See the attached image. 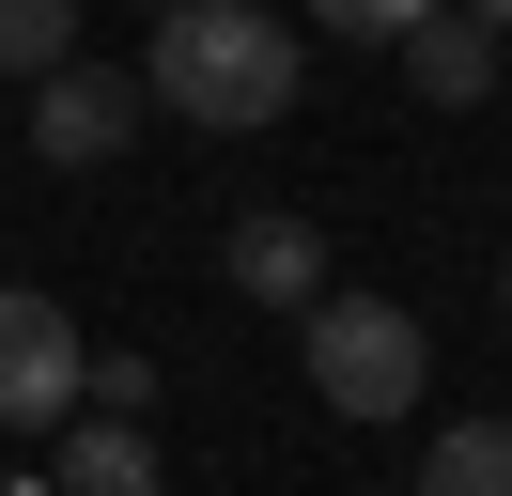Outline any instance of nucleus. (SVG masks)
Here are the masks:
<instances>
[{"mask_svg":"<svg viewBox=\"0 0 512 496\" xmlns=\"http://www.w3.org/2000/svg\"><path fill=\"white\" fill-rule=\"evenodd\" d=\"M140 93H156L171 124H233V140H249V124L295 109V31L264 16V0H171Z\"/></svg>","mask_w":512,"mask_h":496,"instance_id":"nucleus-1","label":"nucleus"},{"mask_svg":"<svg viewBox=\"0 0 512 496\" xmlns=\"http://www.w3.org/2000/svg\"><path fill=\"white\" fill-rule=\"evenodd\" d=\"M419 372H435L419 310H388V295H311V388H326V419H357V434L404 419Z\"/></svg>","mask_w":512,"mask_h":496,"instance_id":"nucleus-2","label":"nucleus"},{"mask_svg":"<svg viewBox=\"0 0 512 496\" xmlns=\"http://www.w3.org/2000/svg\"><path fill=\"white\" fill-rule=\"evenodd\" d=\"M94 403V341L63 295H0V434H63Z\"/></svg>","mask_w":512,"mask_h":496,"instance_id":"nucleus-3","label":"nucleus"},{"mask_svg":"<svg viewBox=\"0 0 512 496\" xmlns=\"http://www.w3.org/2000/svg\"><path fill=\"white\" fill-rule=\"evenodd\" d=\"M125 140H140V78H109V62H63L32 93V155L47 171H109Z\"/></svg>","mask_w":512,"mask_h":496,"instance_id":"nucleus-4","label":"nucleus"},{"mask_svg":"<svg viewBox=\"0 0 512 496\" xmlns=\"http://www.w3.org/2000/svg\"><path fill=\"white\" fill-rule=\"evenodd\" d=\"M218 264H233V295H264V310H311V295H326V233H311V217H280V202L233 217Z\"/></svg>","mask_w":512,"mask_h":496,"instance_id":"nucleus-5","label":"nucleus"},{"mask_svg":"<svg viewBox=\"0 0 512 496\" xmlns=\"http://www.w3.org/2000/svg\"><path fill=\"white\" fill-rule=\"evenodd\" d=\"M47 496H156V450H140V419H63V465H47Z\"/></svg>","mask_w":512,"mask_h":496,"instance_id":"nucleus-6","label":"nucleus"},{"mask_svg":"<svg viewBox=\"0 0 512 496\" xmlns=\"http://www.w3.org/2000/svg\"><path fill=\"white\" fill-rule=\"evenodd\" d=\"M404 78L435 93V109H481V93H497V31H481L466 0H450V16L419 31V47H404Z\"/></svg>","mask_w":512,"mask_h":496,"instance_id":"nucleus-7","label":"nucleus"},{"mask_svg":"<svg viewBox=\"0 0 512 496\" xmlns=\"http://www.w3.org/2000/svg\"><path fill=\"white\" fill-rule=\"evenodd\" d=\"M419 496H512V419H450L419 450Z\"/></svg>","mask_w":512,"mask_h":496,"instance_id":"nucleus-8","label":"nucleus"},{"mask_svg":"<svg viewBox=\"0 0 512 496\" xmlns=\"http://www.w3.org/2000/svg\"><path fill=\"white\" fill-rule=\"evenodd\" d=\"M63 62H78V0H0V78H63Z\"/></svg>","mask_w":512,"mask_h":496,"instance_id":"nucleus-9","label":"nucleus"},{"mask_svg":"<svg viewBox=\"0 0 512 496\" xmlns=\"http://www.w3.org/2000/svg\"><path fill=\"white\" fill-rule=\"evenodd\" d=\"M326 31H342V47H419V31L450 16V0H311Z\"/></svg>","mask_w":512,"mask_h":496,"instance_id":"nucleus-10","label":"nucleus"},{"mask_svg":"<svg viewBox=\"0 0 512 496\" xmlns=\"http://www.w3.org/2000/svg\"><path fill=\"white\" fill-rule=\"evenodd\" d=\"M156 403V357H94V419H140Z\"/></svg>","mask_w":512,"mask_h":496,"instance_id":"nucleus-11","label":"nucleus"},{"mask_svg":"<svg viewBox=\"0 0 512 496\" xmlns=\"http://www.w3.org/2000/svg\"><path fill=\"white\" fill-rule=\"evenodd\" d=\"M466 16H481V31H512V0H466Z\"/></svg>","mask_w":512,"mask_h":496,"instance_id":"nucleus-12","label":"nucleus"},{"mask_svg":"<svg viewBox=\"0 0 512 496\" xmlns=\"http://www.w3.org/2000/svg\"><path fill=\"white\" fill-rule=\"evenodd\" d=\"M497 310H512V264H497Z\"/></svg>","mask_w":512,"mask_h":496,"instance_id":"nucleus-13","label":"nucleus"},{"mask_svg":"<svg viewBox=\"0 0 512 496\" xmlns=\"http://www.w3.org/2000/svg\"><path fill=\"white\" fill-rule=\"evenodd\" d=\"M32 496H47V481H32Z\"/></svg>","mask_w":512,"mask_h":496,"instance_id":"nucleus-14","label":"nucleus"}]
</instances>
